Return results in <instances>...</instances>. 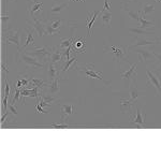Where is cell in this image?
<instances>
[{"instance_id": "d590c367", "label": "cell", "mask_w": 161, "mask_h": 161, "mask_svg": "<svg viewBox=\"0 0 161 161\" xmlns=\"http://www.w3.org/2000/svg\"><path fill=\"white\" fill-rule=\"evenodd\" d=\"M10 92H11V88H10V85H9V83H8V80H6V92H4V96L10 97Z\"/></svg>"}, {"instance_id": "e0dca14e", "label": "cell", "mask_w": 161, "mask_h": 161, "mask_svg": "<svg viewBox=\"0 0 161 161\" xmlns=\"http://www.w3.org/2000/svg\"><path fill=\"white\" fill-rule=\"evenodd\" d=\"M26 32H27V40H26V43L23 45V50L24 48H26L27 46L29 45H35V39H33V35H35L36 31L31 28V29H29V28H26Z\"/></svg>"}, {"instance_id": "7bdbcfd3", "label": "cell", "mask_w": 161, "mask_h": 161, "mask_svg": "<svg viewBox=\"0 0 161 161\" xmlns=\"http://www.w3.org/2000/svg\"><path fill=\"white\" fill-rule=\"evenodd\" d=\"M156 1H157V2H159V1H161V0H156Z\"/></svg>"}, {"instance_id": "9a60e30c", "label": "cell", "mask_w": 161, "mask_h": 161, "mask_svg": "<svg viewBox=\"0 0 161 161\" xmlns=\"http://www.w3.org/2000/svg\"><path fill=\"white\" fill-rule=\"evenodd\" d=\"M61 112H62V116H61V121L64 123L66 119L69 116L73 115V105L72 104H62L61 105Z\"/></svg>"}, {"instance_id": "30bf717a", "label": "cell", "mask_w": 161, "mask_h": 161, "mask_svg": "<svg viewBox=\"0 0 161 161\" xmlns=\"http://www.w3.org/2000/svg\"><path fill=\"white\" fill-rule=\"evenodd\" d=\"M136 54H139L140 55V61L141 62H147L150 59H153V57L154 56V53H153L152 51L147 50V48H144V46H141V48H136Z\"/></svg>"}, {"instance_id": "4dcf8cb0", "label": "cell", "mask_w": 161, "mask_h": 161, "mask_svg": "<svg viewBox=\"0 0 161 161\" xmlns=\"http://www.w3.org/2000/svg\"><path fill=\"white\" fill-rule=\"evenodd\" d=\"M126 12H127V14H128V16L130 17L132 20H134L136 23H139L140 15H141L140 13H136V12L131 11V10H126Z\"/></svg>"}, {"instance_id": "484cf974", "label": "cell", "mask_w": 161, "mask_h": 161, "mask_svg": "<svg viewBox=\"0 0 161 161\" xmlns=\"http://www.w3.org/2000/svg\"><path fill=\"white\" fill-rule=\"evenodd\" d=\"M155 11V7L153 6V4H147V3H144L142 7V10H141V13L143 15H144V17L146 16L147 14H149V13L154 12Z\"/></svg>"}, {"instance_id": "cb8c5ba5", "label": "cell", "mask_w": 161, "mask_h": 161, "mask_svg": "<svg viewBox=\"0 0 161 161\" xmlns=\"http://www.w3.org/2000/svg\"><path fill=\"white\" fill-rule=\"evenodd\" d=\"M45 35H50V36H54V35H61L60 29H56V28L52 27V25L48 23V20L45 22Z\"/></svg>"}, {"instance_id": "8992f818", "label": "cell", "mask_w": 161, "mask_h": 161, "mask_svg": "<svg viewBox=\"0 0 161 161\" xmlns=\"http://www.w3.org/2000/svg\"><path fill=\"white\" fill-rule=\"evenodd\" d=\"M61 80H64L60 79V76L56 77V79L53 80H50V82L45 84V86H44L42 92H46L50 93V95H52V96L58 93L59 92H60V82H61Z\"/></svg>"}, {"instance_id": "603a6c76", "label": "cell", "mask_w": 161, "mask_h": 161, "mask_svg": "<svg viewBox=\"0 0 161 161\" xmlns=\"http://www.w3.org/2000/svg\"><path fill=\"white\" fill-rule=\"evenodd\" d=\"M66 7H68V2H64V3H60V4H55V6L52 7V9L48 11V14H60Z\"/></svg>"}, {"instance_id": "5bb4252c", "label": "cell", "mask_w": 161, "mask_h": 161, "mask_svg": "<svg viewBox=\"0 0 161 161\" xmlns=\"http://www.w3.org/2000/svg\"><path fill=\"white\" fill-rule=\"evenodd\" d=\"M136 67H137V64H132L130 69H128L127 71H125L124 73L121 74V77L126 80H133V77L137 74Z\"/></svg>"}, {"instance_id": "6da1fadb", "label": "cell", "mask_w": 161, "mask_h": 161, "mask_svg": "<svg viewBox=\"0 0 161 161\" xmlns=\"http://www.w3.org/2000/svg\"><path fill=\"white\" fill-rule=\"evenodd\" d=\"M127 50H128V48L123 45H108L104 47L105 52L113 54L114 60H115V62L117 64H120L121 61H124L125 59H127ZM127 60H128V59H127Z\"/></svg>"}, {"instance_id": "4fadbf2b", "label": "cell", "mask_w": 161, "mask_h": 161, "mask_svg": "<svg viewBox=\"0 0 161 161\" xmlns=\"http://www.w3.org/2000/svg\"><path fill=\"white\" fill-rule=\"evenodd\" d=\"M131 123L133 125H136L139 129H142L144 127V123H145V116L143 117L142 113L140 111L139 108H136V117H131Z\"/></svg>"}, {"instance_id": "52a82bcc", "label": "cell", "mask_w": 161, "mask_h": 161, "mask_svg": "<svg viewBox=\"0 0 161 161\" xmlns=\"http://www.w3.org/2000/svg\"><path fill=\"white\" fill-rule=\"evenodd\" d=\"M28 25L31 26V28L38 33V36L40 38L45 35V23L42 22L41 19H39L38 17H31V20L28 22Z\"/></svg>"}, {"instance_id": "ffe728a7", "label": "cell", "mask_w": 161, "mask_h": 161, "mask_svg": "<svg viewBox=\"0 0 161 161\" xmlns=\"http://www.w3.org/2000/svg\"><path fill=\"white\" fill-rule=\"evenodd\" d=\"M100 17L102 19V23L105 26H111V20H112V12L106 11V10H102L100 13Z\"/></svg>"}, {"instance_id": "1f68e13d", "label": "cell", "mask_w": 161, "mask_h": 161, "mask_svg": "<svg viewBox=\"0 0 161 161\" xmlns=\"http://www.w3.org/2000/svg\"><path fill=\"white\" fill-rule=\"evenodd\" d=\"M48 23L52 25V27L56 28V29H59L61 27L62 20L61 19H56V20H48Z\"/></svg>"}, {"instance_id": "ab89813d", "label": "cell", "mask_w": 161, "mask_h": 161, "mask_svg": "<svg viewBox=\"0 0 161 161\" xmlns=\"http://www.w3.org/2000/svg\"><path fill=\"white\" fill-rule=\"evenodd\" d=\"M28 1L32 2V3H40V2H42V0H28Z\"/></svg>"}, {"instance_id": "7c38bea8", "label": "cell", "mask_w": 161, "mask_h": 161, "mask_svg": "<svg viewBox=\"0 0 161 161\" xmlns=\"http://www.w3.org/2000/svg\"><path fill=\"white\" fill-rule=\"evenodd\" d=\"M100 13H101V11H93L92 13H90L89 16L87 17L86 26H87V28H88V36H89V37L92 36V26H93V24H95L96 19H97L98 15H99Z\"/></svg>"}, {"instance_id": "f35d334b", "label": "cell", "mask_w": 161, "mask_h": 161, "mask_svg": "<svg viewBox=\"0 0 161 161\" xmlns=\"http://www.w3.org/2000/svg\"><path fill=\"white\" fill-rule=\"evenodd\" d=\"M105 3H104V9L103 10H106V11H110L111 9V3H108V0H104Z\"/></svg>"}, {"instance_id": "8fae6325", "label": "cell", "mask_w": 161, "mask_h": 161, "mask_svg": "<svg viewBox=\"0 0 161 161\" xmlns=\"http://www.w3.org/2000/svg\"><path fill=\"white\" fill-rule=\"evenodd\" d=\"M158 43V40H147V39H144V38H140L137 37L136 39L133 43L129 46V48H134V47H139V46H145V45H153V44H157Z\"/></svg>"}, {"instance_id": "d4e9b609", "label": "cell", "mask_w": 161, "mask_h": 161, "mask_svg": "<svg viewBox=\"0 0 161 161\" xmlns=\"http://www.w3.org/2000/svg\"><path fill=\"white\" fill-rule=\"evenodd\" d=\"M76 55H77V54H76ZM76 55H74L73 57H72V58H70V59H68V60H67V62L64 64V66L62 67L61 70H60L61 73H64V72L68 71L69 68L71 67V64H74V62H76V60H77V56Z\"/></svg>"}, {"instance_id": "8d00e7d4", "label": "cell", "mask_w": 161, "mask_h": 161, "mask_svg": "<svg viewBox=\"0 0 161 161\" xmlns=\"http://www.w3.org/2000/svg\"><path fill=\"white\" fill-rule=\"evenodd\" d=\"M154 56H155V58H156V61H157L158 66L161 67V54L154 53Z\"/></svg>"}, {"instance_id": "44dd1931", "label": "cell", "mask_w": 161, "mask_h": 161, "mask_svg": "<svg viewBox=\"0 0 161 161\" xmlns=\"http://www.w3.org/2000/svg\"><path fill=\"white\" fill-rule=\"evenodd\" d=\"M43 8V2H40V3H32L31 6L28 7V13H29L30 17L35 16L36 12H41Z\"/></svg>"}, {"instance_id": "ba28073f", "label": "cell", "mask_w": 161, "mask_h": 161, "mask_svg": "<svg viewBox=\"0 0 161 161\" xmlns=\"http://www.w3.org/2000/svg\"><path fill=\"white\" fill-rule=\"evenodd\" d=\"M7 41L10 43H13L17 46V51H20V35L19 30H8L7 31Z\"/></svg>"}, {"instance_id": "ac0fdd59", "label": "cell", "mask_w": 161, "mask_h": 161, "mask_svg": "<svg viewBox=\"0 0 161 161\" xmlns=\"http://www.w3.org/2000/svg\"><path fill=\"white\" fill-rule=\"evenodd\" d=\"M128 30L130 31L131 33L136 35V36H150V35H154V32L144 29V28H141L140 26H139V27H130Z\"/></svg>"}, {"instance_id": "836d02e7", "label": "cell", "mask_w": 161, "mask_h": 161, "mask_svg": "<svg viewBox=\"0 0 161 161\" xmlns=\"http://www.w3.org/2000/svg\"><path fill=\"white\" fill-rule=\"evenodd\" d=\"M9 19H10V17H9V15H8V13L7 14L1 15V23H2V27H3V29H4V27H6V23L8 24Z\"/></svg>"}, {"instance_id": "9c48e42d", "label": "cell", "mask_w": 161, "mask_h": 161, "mask_svg": "<svg viewBox=\"0 0 161 161\" xmlns=\"http://www.w3.org/2000/svg\"><path fill=\"white\" fill-rule=\"evenodd\" d=\"M72 51L75 53H85L86 52V43H85V38L80 39H73V43H72Z\"/></svg>"}, {"instance_id": "b9f144b4", "label": "cell", "mask_w": 161, "mask_h": 161, "mask_svg": "<svg viewBox=\"0 0 161 161\" xmlns=\"http://www.w3.org/2000/svg\"><path fill=\"white\" fill-rule=\"evenodd\" d=\"M159 41H160V42H161V38H159V39H158V42H159Z\"/></svg>"}, {"instance_id": "4316f807", "label": "cell", "mask_w": 161, "mask_h": 161, "mask_svg": "<svg viewBox=\"0 0 161 161\" xmlns=\"http://www.w3.org/2000/svg\"><path fill=\"white\" fill-rule=\"evenodd\" d=\"M139 26L141 28H144V29H146V28L153 27V26H154V23H153V22H148V20H146V19H144V17H142L141 15H140Z\"/></svg>"}, {"instance_id": "f546056e", "label": "cell", "mask_w": 161, "mask_h": 161, "mask_svg": "<svg viewBox=\"0 0 161 161\" xmlns=\"http://www.w3.org/2000/svg\"><path fill=\"white\" fill-rule=\"evenodd\" d=\"M40 97H42V99H43L44 101H45V102L47 103L48 105H52V104H53V103L57 100L56 98L54 97V96H52V95H50V96H45V95H44V92L41 93Z\"/></svg>"}, {"instance_id": "d6a6232c", "label": "cell", "mask_w": 161, "mask_h": 161, "mask_svg": "<svg viewBox=\"0 0 161 161\" xmlns=\"http://www.w3.org/2000/svg\"><path fill=\"white\" fill-rule=\"evenodd\" d=\"M48 127H51V128H56V129H64V128H69V127H71V125H68V124H60V125L53 124V125H50Z\"/></svg>"}, {"instance_id": "60d3db41", "label": "cell", "mask_w": 161, "mask_h": 161, "mask_svg": "<svg viewBox=\"0 0 161 161\" xmlns=\"http://www.w3.org/2000/svg\"><path fill=\"white\" fill-rule=\"evenodd\" d=\"M73 1H80V2H83V1H85V0H73Z\"/></svg>"}, {"instance_id": "277c9868", "label": "cell", "mask_w": 161, "mask_h": 161, "mask_svg": "<svg viewBox=\"0 0 161 161\" xmlns=\"http://www.w3.org/2000/svg\"><path fill=\"white\" fill-rule=\"evenodd\" d=\"M147 85L153 86L156 89L158 95H161V72L159 70L157 71H150L147 69Z\"/></svg>"}, {"instance_id": "74e56055", "label": "cell", "mask_w": 161, "mask_h": 161, "mask_svg": "<svg viewBox=\"0 0 161 161\" xmlns=\"http://www.w3.org/2000/svg\"><path fill=\"white\" fill-rule=\"evenodd\" d=\"M9 108H10V112H11L12 114H14V115H17V111H16V108H14V104L10 103Z\"/></svg>"}, {"instance_id": "2e32d148", "label": "cell", "mask_w": 161, "mask_h": 161, "mask_svg": "<svg viewBox=\"0 0 161 161\" xmlns=\"http://www.w3.org/2000/svg\"><path fill=\"white\" fill-rule=\"evenodd\" d=\"M64 58V54L62 52L60 51V48L57 47V48H54L53 53L51 55V58H50V61L53 62V64H56V62H60Z\"/></svg>"}, {"instance_id": "7402d4cb", "label": "cell", "mask_w": 161, "mask_h": 161, "mask_svg": "<svg viewBox=\"0 0 161 161\" xmlns=\"http://www.w3.org/2000/svg\"><path fill=\"white\" fill-rule=\"evenodd\" d=\"M133 101L131 99H121L120 100V110L123 112H131V108L133 105Z\"/></svg>"}, {"instance_id": "7a4b0ae2", "label": "cell", "mask_w": 161, "mask_h": 161, "mask_svg": "<svg viewBox=\"0 0 161 161\" xmlns=\"http://www.w3.org/2000/svg\"><path fill=\"white\" fill-rule=\"evenodd\" d=\"M19 58L23 61V64H26L27 67H32V68H37V69H45L47 68V66L44 64H41L39 61L38 58L29 55V54L26 52V53H23V52H19Z\"/></svg>"}, {"instance_id": "e575fe53", "label": "cell", "mask_w": 161, "mask_h": 161, "mask_svg": "<svg viewBox=\"0 0 161 161\" xmlns=\"http://www.w3.org/2000/svg\"><path fill=\"white\" fill-rule=\"evenodd\" d=\"M38 104H37V112L38 113H44V114H46V113H48V111L47 110H44L43 108V106H41V104L39 102H37Z\"/></svg>"}, {"instance_id": "d6986e66", "label": "cell", "mask_w": 161, "mask_h": 161, "mask_svg": "<svg viewBox=\"0 0 161 161\" xmlns=\"http://www.w3.org/2000/svg\"><path fill=\"white\" fill-rule=\"evenodd\" d=\"M47 69H48V75H50V80H55L56 77L59 76L60 71H59V70H57V68L55 67V64H53V62L50 61L47 64Z\"/></svg>"}, {"instance_id": "3957f363", "label": "cell", "mask_w": 161, "mask_h": 161, "mask_svg": "<svg viewBox=\"0 0 161 161\" xmlns=\"http://www.w3.org/2000/svg\"><path fill=\"white\" fill-rule=\"evenodd\" d=\"M53 51H54V48H48V47H46V46H42V47L30 48V50H28L26 52H27L29 55L38 58L39 60L47 61V60H50Z\"/></svg>"}, {"instance_id": "83f0119b", "label": "cell", "mask_w": 161, "mask_h": 161, "mask_svg": "<svg viewBox=\"0 0 161 161\" xmlns=\"http://www.w3.org/2000/svg\"><path fill=\"white\" fill-rule=\"evenodd\" d=\"M72 43H73V38L62 39L60 41V44H59V48H67L69 46H72Z\"/></svg>"}, {"instance_id": "5b68a950", "label": "cell", "mask_w": 161, "mask_h": 161, "mask_svg": "<svg viewBox=\"0 0 161 161\" xmlns=\"http://www.w3.org/2000/svg\"><path fill=\"white\" fill-rule=\"evenodd\" d=\"M77 71L80 72V73H84L86 76H88V79H98V80H103V77H102V73L101 72H98L96 71L95 69V64H87L85 68H80V67H76Z\"/></svg>"}, {"instance_id": "f1b7e54d", "label": "cell", "mask_w": 161, "mask_h": 161, "mask_svg": "<svg viewBox=\"0 0 161 161\" xmlns=\"http://www.w3.org/2000/svg\"><path fill=\"white\" fill-rule=\"evenodd\" d=\"M140 97V92L136 87H131L130 88V99L133 101H136Z\"/></svg>"}]
</instances>
